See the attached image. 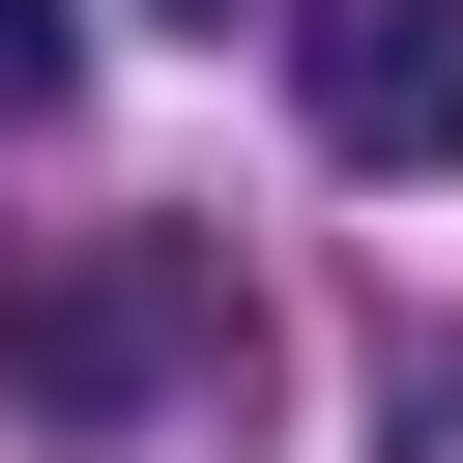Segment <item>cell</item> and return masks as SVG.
I'll return each mask as SVG.
<instances>
[{"instance_id": "6da1fadb", "label": "cell", "mask_w": 463, "mask_h": 463, "mask_svg": "<svg viewBox=\"0 0 463 463\" xmlns=\"http://www.w3.org/2000/svg\"><path fill=\"white\" fill-rule=\"evenodd\" d=\"M289 87L347 174H463V0H289Z\"/></svg>"}, {"instance_id": "3957f363", "label": "cell", "mask_w": 463, "mask_h": 463, "mask_svg": "<svg viewBox=\"0 0 463 463\" xmlns=\"http://www.w3.org/2000/svg\"><path fill=\"white\" fill-rule=\"evenodd\" d=\"M174 29H232V0H174Z\"/></svg>"}, {"instance_id": "7a4b0ae2", "label": "cell", "mask_w": 463, "mask_h": 463, "mask_svg": "<svg viewBox=\"0 0 463 463\" xmlns=\"http://www.w3.org/2000/svg\"><path fill=\"white\" fill-rule=\"evenodd\" d=\"M58 58H87V29H58V0H0V145L58 116Z\"/></svg>"}]
</instances>
